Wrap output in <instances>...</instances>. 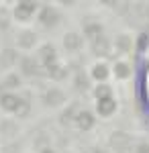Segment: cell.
<instances>
[{"label": "cell", "instance_id": "cell-1", "mask_svg": "<svg viewBox=\"0 0 149 153\" xmlns=\"http://www.w3.org/2000/svg\"><path fill=\"white\" fill-rule=\"evenodd\" d=\"M143 92H145V98L149 102V65H147V71H145V80H143Z\"/></svg>", "mask_w": 149, "mask_h": 153}]
</instances>
